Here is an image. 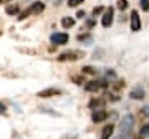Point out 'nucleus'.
I'll list each match as a JSON object with an SVG mask.
<instances>
[{
    "label": "nucleus",
    "instance_id": "nucleus-1",
    "mask_svg": "<svg viewBox=\"0 0 149 139\" xmlns=\"http://www.w3.org/2000/svg\"><path fill=\"white\" fill-rule=\"evenodd\" d=\"M134 128V116L133 114H126L124 118L121 119L119 123V134H121V139H128L133 133Z\"/></svg>",
    "mask_w": 149,
    "mask_h": 139
},
{
    "label": "nucleus",
    "instance_id": "nucleus-2",
    "mask_svg": "<svg viewBox=\"0 0 149 139\" xmlns=\"http://www.w3.org/2000/svg\"><path fill=\"white\" fill-rule=\"evenodd\" d=\"M113 20H114V10H113V7L106 8L104 13H103V18H101V25L104 28H109L113 25Z\"/></svg>",
    "mask_w": 149,
    "mask_h": 139
},
{
    "label": "nucleus",
    "instance_id": "nucleus-3",
    "mask_svg": "<svg viewBox=\"0 0 149 139\" xmlns=\"http://www.w3.org/2000/svg\"><path fill=\"white\" fill-rule=\"evenodd\" d=\"M83 55L80 51H65V53L58 55V61H74V60L81 58Z\"/></svg>",
    "mask_w": 149,
    "mask_h": 139
},
{
    "label": "nucleus",
    "instance_id": "nucleus-4",
    "mask_svg": "<svg viewBox=\"0 0 149 139\" xmlns=\"http://www.w3.org/2000/svg\"><path fill=\"white\" fill-rule=\"evenodd\" d=\"M50 40H52L53 45H66L68 43V35L66 33H53L50 37Z\"/></svg>",
    "mask_w": 149,
    "mask_h": 139
},
{
    "label": "nucleus",
    "instance_id": "nucleus-5",
    "mask_svg": "<svg viewBox=\"0 0 149 139\" xmlns=\"http://www.w3.org/2000/svg\"><path fill=\"white\" fill-rule=\"evenodd\" d=\"M58 95H61V91L58 88H47V90L40 91L37 96L38 98H52V96H58Z\"/></svg>",
    "mask_w": 149,
    "mask_h": 139
},
{
    "label": "nucleus",
    "instance_id": "nucleus-6",
    "mask_svg": "<svg viewBox=\"0 0 149 139\" xmlns=\"http://www.w3.org/2000/svg\"><path fill=\"white\" fill-rule=\"evenodd\" d=\"M131 30L133 32L141 30V18H139V13L136 10L131 12Z\"/></svg>",
    "mask_w": 149,
    "mask_h": 139
},
{
    "label": "nucleus",
    "instance_id": "nucleus-7",
    "mask_svg": "<svg viewBox=\"0 0 149 139\" xmlns=\"http://www.w3.org/2000/svg\"><path fill=\"white\" fill-rule=\"evenodd\" d=\"M43 10H45V3H43V2H33L32 5H30V8H28V12H30V13H33V15L42 13Z\"/></svg>",
    "mask_w": 149,
    "mask_h": 139
},
{
    "label": "nucleus",
    "instance_id": "nucleus-8",
    "mask_svg": "<svg viewBox=\"0 0 149 139\" xmlns=\"http://www.w3.org/2000/svg\"><path fill=\"white\" fill-rule=\"evenodd\" d=\"M106 118H108V113L104 111V109H96V111L93 113V121H95V123H103Z\"/></svg>",
    "mask_w": 149,
    "mask_h": 139
},
{
    "label": "nucleus",
    "instance_id": "nucleus-9",
    "mask_svg": "<svg viewBox=\"0 0 149 139\" xmlns=\"http://www.w3.org/2000/svg\"><path fill=\"white\" fill-rule=\"evenodd\" d=\"M129 96L133 98V99H144V96H146V91L141 88V86H136L133 91H131V95Z\"/></svg>",
    "mask_w": 149,
    "mask_h": 139
},
{
    "label": "nucleus",
    "instance_id": "nucleus-10",
    "mask_svg": "<svg viewBox=\"0 0 149 139\" xmlns=\"http://www.w3.org/2000/svg\"><path fill=\"white\" fill-rule=\"evenodd\" d=\"M113 131H114V124H106L103 128V133H101V139H109L113 136Z\"/></svg>",
    "mask_w": 149,
    "mask_h": 139
},
{
    "label": "nucleus",
    "instance_id": "nucleus-11",
    "mask_svg": "<svg viewBox=\"0 0 149 139\" xmlns=\"http://www.w3.org/2000/svg\"><path fill=\"white\" fill-rule=\"evenodd\" d=\"M101 88V81H88L86 83V86H85V90L86 91H90V93H93V91H98Z\"/></svg>",
    "mask_w": 149,
    "mask_h": 139
},
{
    "label": "nucleus",
    "instance_id": "nucleus-12",
    "mask_svg": "<svg viewBox=\"0 0 149 139\" xmlns=\"http://www.w3.org/2000/svg\"><path fill=\"white\" fill-rule=\"evenodd\" d=\"M5 12L8 13V15H17V13L20 12V7L17 5V3H12V5H7Z\"/></svg>",
    "mask_w": 149,
    "mask_h": 139
},
{
    "label": "nucleus",
    "instance_id": "nucleus-13",
    "mask_svg": "<svg viewBox=\"0 0 149 139\" xmlns=\"http://www.w3.org/2000/svg\"><path fill=\"white\" fill-rule=\"evenodd\" d=\"M61 25L65 28H71L74 25V18H71V17H63L61 18Z\"/></svg>",
    "mask_w": 149,
    "mask_h": 139
},
{
    "label": "nucleus",
    "instance_id": "nucleus-14",
    "mask_svg": "<svg viewBox=\"0 0 149 139\" xmlns=\"http://www.w3.org/2000/svg\"><path fill=\"white\" fill-rule=\"evenodd\" d=\"M103 104H104V101H103V99H93V101L90 103V108H100V109H101Z\"/></svg>",
    "mask_w": 149,
    "mask_h": 139
},
{
    "label": "nucleus",
    "instance_id": "nucleus-15",
    "mask_svg": "<svg viewBox=\"0 0 149 139\" xmlns=\"http://www.w3.org/2000/svg\"><path fill=\"white\" fill-rule=\"evenodd\" d=\"M139 134H141L143 138H149V124L143 126V128H141V131H139Z\"/></svg>",
    "mask_w": 149,
    "mask_h": 139
},
{
    "label": "nucleus",
    "instance_id": "nucleus-16",
    "mask_svg": "<svg viewBox=\"0 0 149 139\" xmlns=\"http://www.w3.org/2000/svg\"><path fill=\"white\" fill-rule=\"evenodd\" d=\"M118 8L119 10H126L128 8V0H118Z\"/></svg>",
    "mask_w": 149,
    "mask_h": 139
},
{
    "label": "nucleus",
    "instance_id": "nucleus-17",
    "mask_svg": "<svg viewBox=\"0 0 149 139\" xmlns=\"http://www.w3.org/2000/svg\"><path fill=\"white\" fill-rule=\"evenodd\" d=\"M78 40L80 42H88V45L91 43V35H78Z\"/></svg>",
    "mask_w": 149,
    "mask_h": 139
},
{
    "label": "nucleus",
    "instance_id": "nucleus-18",
    "mask_svg": "<svg viewBox=\"0 0 149 139\" xmlns=\"http://www.w3.org/2000/svg\"><path fill=\"white\" fill-rule=\"evenodd\" d=\"M139 2H141V8L149 12V0H139Z\"/></svg>",
    "mask_w": 149,
    "mask_h": 139
},
{
    "label": "nucleus",
    "instance_id": "nucleus-19",
    "mask_svg": "<svg viewBox=\"0 0 149 139\" xmlns=\"http://www.w3.org/2000/svg\"><path fill=\"white\" fill-rule=\"evenodd\" d=\"M80 3H83V0H68V7H78Z\"/></svg>",
    "mask_w": 149,
    "mask_h": 139
},
{
    "label": "nucleus",
    "instance_id": "nucleus-20",
    "mask_svg": "<svg viewBox=\"0 0 149 139\" xmlns=\"http://www.w3.org/2000/svg\"><path fill=\"white\" fill-rule=\"evenodd\" d=\"M83 73H85V75H95L96 71L91 68V66H85V68H83Z\"/></svg>",
    "mask_w": 149,
    "mask_h": 139
},
{
    "label": "nucleus",
    "instance_id": "nucleus-21",
    "mask_svg": "<svg viewBox=\"0 0 149 139\" xmlns=\"http://www.w3.org/2000/svg\"><path fill=\"white\" fill-rule=\"evenodd\" d=\"M73 81L76 85H83V83H85V78H83V76H73Z\"/></svg>",
    "mask_w": 149,
    "mask_h": 139
},
{
    "label": "nucleus",
    "instance_id": "nucleus-22",
    "mask_svg": "<svg viewBox=\"0 0 149 139\" xmlns=\"http://www.w3.org/2000/svg\"><path fill=\"white\" fill-rule=\"evenodd\" d=\"M100 13H103V7H96V8H93V15H100Z\"/></svg>",
    "mask_w": 149,
    "mask_h": 139
},
{
    "label": "nucleus",
    "instance_id": "nucleus-23",
    "mask_svg": "<svg viewBox=\"0 0 149 139\" xmlns=\"http://www.w3.org/2000/svg\"><path fill=\"white\" fill-rule=\"evenodd\" d=\"M141 113H143L146 118H149V104H148V106H144L143 109H141Z\"/></svg>",
    "mask_w": 149,
    "mask_h": 139
},
{
    "label": "nucleus",
    "instance_id": "nucleus-24",
    "mask_svg": "<svg viewBox=\"0 0 149 139\" xmlns=\"http://www.w3.org/2000/svg\"><path fill=\"white\" fill-rule=\"evenodd\" d=\"M30 15V12H23V13H20V15H18V20H23V18H27V17Z\"/></svg>",
    "mask_w": 149,
    "mask_h": 139
},
{
    "label": "nucleus",
    "instance_id": "nucleus-25",
    "mask_svg": "<svg viewBox=\"0 0 149 139\" xmlns=\"http://www.w3.org/2000/svg\"><path fill=\"white\" fill-rule=\"evenodd\" d=\"M5 113H7L5 104H3V103H0V114H5Z\"/></svg>",
    "mask_w": 149,
    "mask_h": 139
},
{
    "label": "nucleus",
    "instance_id": "nucleus-26",
    "mask_svg": "<svg viewBox=\"0 0 149 139\" xmlns=\"http://www.w3.org/2000/svg\"><path fill=\"white\" fill-rule=\"evenodd\" d=\"M76 17H78V18H85V12H83V10H80L78 13H76Z\"/></svg>",
    "mask_w": 149,
    "mask_h": 139
},
{
    "label": "nucleus",
    "instance_id": "nucleus-27",
    "mask_svg": "<svg viewBox=\"0 0 149 139\" xmlns=\"http://www.w3.org/2000/svg\"><path fill=\"white\" fill-rule=\"evenodd\" d=\"M0 3H2V0H0Z\"/></svg>",
    "mask_w": 149,
    "mask_h": 139
}]
</instances>
